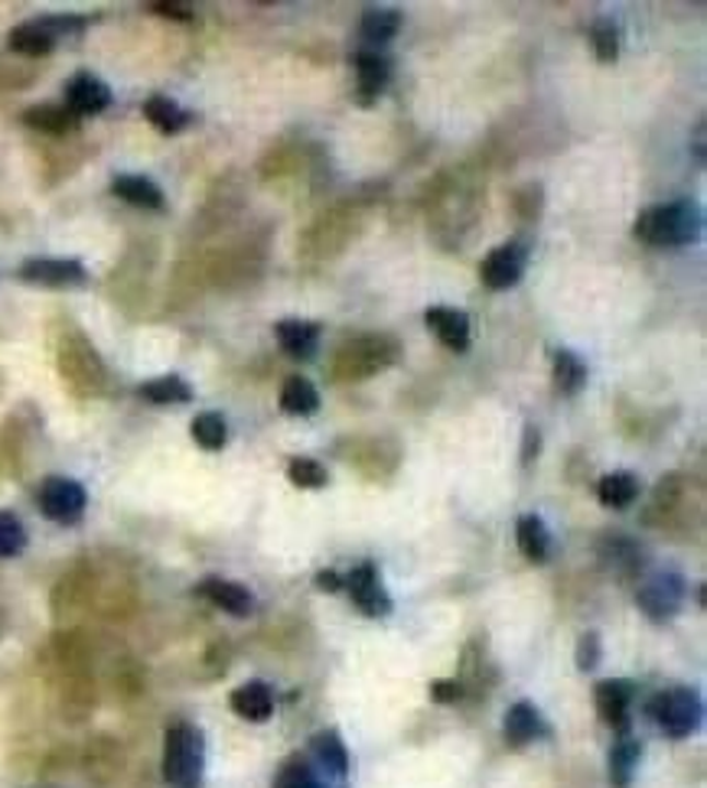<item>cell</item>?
<instances>
[{"label":"cell","instance_id":"obj_1","mask_svg":"<svg viewBox=\"0 0 707 788\" xmlns=\"http://www.w3.org/2000/svg\"><path fill=\"white\" fill-rule=\"evenodd\" d=\"M633 235L646 245H692L702 235V209L688 199L649 206L639 212Z\"/></svg>","mask_w":707,"mask_h":788},{"label":"cell","instance_id":"obj_2","mask_svg":"<svg viewBox=\"0 0 707 788\" xmlns=\"http://www.w3.org/2000/svg\"><path fill=\"white\" fill-rule=\"evenodd\" d=\"M206 743L193 723H173L163 740V779L170 788H202Z\"/></svg>","mask_w":707,"mask_h":788},{"label":"cell","instance_id":"obj_3","mask_svg":"<svg viewBox=\"0 0 707 788\" xmlns=\"http://www.w3.org/2000/svg\"><path fill=\"white\" fill-rule=\"evenodd\" d=\"M402 356L398 343L385 333H372V336H362L356 343H346L343 352L336 356L333 362V372L339 382H352V379H369L389 366H395Z\"/></svg>","mask_w":707,"mask_h":788},{"label":"cell","instance_id":"obj_4","mask_svg":"<svg viewBox=\"0 0 707 788\" xmlns=\"http://www.w3.org/2000/svg\"><path fill=\"white\" fill-rule=\"evenodd\" d=\"M652 720L662 727L665 737L685 740L698 730L702 723V697L692 687H665L652 697L649 704Z\"/></svg>","mask_w":707,"mask_h":788},{"label":"cell","instance_id":"obj_5","mask_svg":"<svg viewBox=\"0 0 707 788\" xmlns=\"http://www.w3.org/2000/svg\"><path fill=\"white\" fill-rule=\"evenodd\" d=\"M85 506H89V496H85V489H82L76 479L49 476V479L39 486V512H43L49 522L76 525V522L85 515Z\"/></svg>","mask_w":707,"mask_h":788},{"label":"cell","instance_id":"obj_6","mask_svg":"<svg viewBox=\"0 0 707 788\" xmlns=\"http://www.w3.org/2000/svg\"><path fill=\"white\" fill-rule=\"evenodd\" d=\"M685 593H688V587H685L682 573L662 570V573H652V577L639 587L636 600H639V610H642L652 623H665V619H672V616L679 613Z\"/></svg>","mask_w":707,"mask_h":788},{"label":"cell","instance_id":"obj_7","mask_svg":"<svg viewBox=\"0 0 707 788\" xmlns=\"http://www.w3.org/2000/svg\"><path fill=\"white\" fill-rule=\"evenodd\" d=\"M525 262H529V248L519 245V242H509V245H499L492 248L483 264H479V277L489 290H509L522 280L525 274Z\"/></svg>","mask_w":707,"mask_h":788},{"label":"cell","instance_id":"obj_8","mask_svg":"<svg viewBox=\"0 0 707 788\" xmlns=\"http://www.w3.org/2000/svg\"><path fill=\"white\" fill-rule=\"evenodd\" d=\"M346 590H349V596H352V603L359 606V613H366V616H389L392 613V596L385 593V587H382V577H379V570H375V564H359L349 577H346V583H343Z\"/></svg>","mask_w":707,"mask_h":788},{"label":"cell","instance_id":"obj_9","mask_svg":"<svg viewBox=\"0 0 707 788\" xmlns=\"http://www.w3.org/2000/svg\"><path fill=\"white\" fill-rule=\"evenodd\" d=\"M633 697H636L633 681H626V677L600 681L596 691H593V700H596V714H600V720H606L610 727H616L619 733H626V730H629V707H633Z\"/></svg>","mask_w":707,"mask_h":788},{"label":"cell","instance_id":"obj_10","mask_svg":"<svg viewBox=\"0 0 707 788\" xmlns=\"http://www.w3.org/2000/svg\"><path fill=\"white\" fill-rule=\"evenodd\" d=\"M20 277L43 287H79L89 274L76 258H33L20 264Z\"/></svg>","mask_w":707,"mask_h":788},{"label":"cell","instance_id":"obj_11","mask_svg":"<svg viewBox=\"0 0 707 788\" xmlns=\"http://www.w3.org/2000/svg\"><path fill=\"white\" fill-rule=\"evenodd\" d=\"M112 105V89L92 76V72H79L66 82V108L79 118V115H102Z\"/></svg>","mask_w":707,"mask_h":788},{"label":"cell","instance_id":"obj_12","mask_svg":"<svg viewBox=\"0 0 707 788\" xmlns=\"http://www.w3.org/2000/svg\"><path fill=\"white\" fill-rule=\"evenodd\" d=\"M427 329L453 352H466L470 349V320L463 310L453 306H430L425 313Z\"/></svg>","mask_w":707,"mask_h":788},{"label":"cell","instance_id":"obj_13","mask_svg":"<svg viewBox=\"0 0 707 788\" xmlns=\"http://www.w3.org/2000/svg\"><path fill=\"white\" fill-rule=\"evenodd\" d=\"M352 62H356V79H359V95L356 99H359V105H372L392 79V59L366 49V53H356Z\"/></svg>","mask_w":707,"mask_h":788},{"label":"cell","instance_id":"obj_14","mask_svg":"<svg viewBox=\"0 0 707 788\" xmlns=\"http://www.w3.org/2000/svg\"><path fill=\"white\" fill-rule=\"evenodd\" d=\"M196 593L202 600H209L212 606L232 613V616H252V610H255V596L242 583H232V580H222V577H206L196 587Z\"/></svg>","mask_w":707,"mask_h":788},{"label":"cell","instance_id":"obj_15","mask_svg":"<svg viewBox=\"0 0 707 788\" xmlns=\"http://www.w3.org/2000/svg\"><path fill=\"white\" fill-rule=\"evenodd\" d=\"M502 730H506V743L509 746H525V743L538 740L542 733H548V723L542 720L535 704L519 700V704L509 707V714L502 720Z\"/></svg>","mask_w":707,"mask_h":788},{"label":"cell","instance_id":"obj_16","mask_svg":"<svg viewBox=\"0 0 707 788\" xmlns=\"http://www.w3.org/2000/svg\"><path fill=\"white\" fill-rule=\"evenodd\" d=\"M229 704H232V710L242 720H252V723H265L275 714V694H271V687L265 681L242 684L239 691H232Z\"/></svg>","mask_w":707,"mask_h":788},{"label":"cell","instance_id":"obj_17","mask_svg":"<svg viewBox=\"0 0 707 788\" xmlns=\"http://www.w3.org/2000/svg\"><path fill=\"white\" fill-rule=\"evenodd\" d=\"M275 336L281 343V349L290 359H313L316 356V346H320V326L316 323H306V320H281L275 326Z\"/></svg>","mask_w":707,"mask_h":788},{"label":"cell","instance_id":"obj_18","mask_svg":"<svg viewBox=\"0 0 707 788\" xmlns=\"http://www.w3.org/2000/svg\"><path fill=\"white\" fill-rule=\"evenodd\" d=\"M112 193H115L118 199L138 206V209H163V189H160L153 179L138 176V173H121V176H115Z\"/></svg>","mask_w":707,"mask_h":788},{"label":"cell","instance_id":"obj_19","mask_svg":"<svg viewBox=\"0 0 707 788\" xmlns=\"http://www.w3.org/2000/svg\"><path fill=\"white\" fill-rule=\"evenodd\" d=\"M310 753L316 756V763H320L329 776L343 779V776L349 773V750H346V743H343V737H339L336 730L316 733L313 743H310Z\"/></svg>","mask_w":707,"mask_h":788},{"label":"cell","instance_id":"obj_20","mask_svg":"<svg viewBox=\"0 0 707 788\" xmlns=\"http://www.w3.org/2000/svg\"><path fill=\"white\" fill-rule=\"evenodd\" d=\"M23 125L33 128V131L62 137V134L76 131L79 118H76L66 105H33V108L23 112Z\"/></svg>","mask_w":707,"mask_h":788},{"label":"cell","instance_id":"obj_21","mask_svg":"<svg viewBox=\"0 0 707 788\" xmlns=\"http://www.w3.org/2000/svg\"><path fill=\"white\" fill-rule=\"evenodd\" d=\"M639 756H642L639 740H633L629 733H623L619 743H616L613 753H610V783H613V788L633 786V776H636V769H639Z\"/></svg>","mask_w":707,"mask_h":788},{"label":"cell","instance_id":"obj_22","mask_svg":"<svg viewBox=\"0 0 707 788\" xmlns=\"http://www.w3.org/2000/svg\"><path fill=\"white\" fill-rule=\"evenodd\" d=\"M596 496L606 509H629L636 499H639V479L629 473V470H619V473H610L600 479L596 486Z\"/></svg>","mask_w":707,"mask_h":788},{"label":"cell","instance_id":"obj_23","mask_svg":"<svg viewBox=\"0 0 707 788\" xmlns=\"http://www.w3.org/2000/svg\"><path fill=\"white\" fill-rule=\"evenodd\" d=\"M143 118L160 134H179L189 125V112H183L173 99L166 95H150L143 102Z\"/></svg>","mask_w":707,"mask_h":788},{"label":"cell","instance_id":"obj_24","mask_svg":"<svg viewBox=\"0 0 707 788\" xmlns=\"http://www.w3.org/2000/svg\"><path fill=\"white\" fill-rule=\"evenodd\" d=\"M515 541H519V551H522L529 560H535V564L548 560L552 534H548V528H545V522H542L538 515H522V519H519V525H515Z\"/></svg>","mask_w":707,"mask_h":788},{"label":"cell","instance_id":"obj_25","mask_svg":"<svg viewBox=\"0 0 707 788\" xmlns=\"http://www.w3.org/2000/svg\"><path fill=\"white\" fill-rule=\"evenodd\" d=\"M316 407H320V392L313 389V382H310V379H303V375H290V379L283 382V389H281L283 414H293V417H310V414H316Z\"/></svg>","mask_w":707,"mask_h":788},{"label":"cell","instance_id":"obj_26","mask_svg":"<svg viewBox=\"0 0 707 788\" xmlns=\"http://www.w3.org/2000/svg\"><path fill=\"white\" fill-rule=\"evenodd\" d=\"M53 46H56L53 33L43 30L39 23H23L10 33V49L23 59H43L53 53Z\"/></svg>","mask_w":707,"mask_h":788},{"label":"cell","instance_id":"obj_27","mask_svg":"<svg viewBox=\"0 0 707 788\" xmlns=\"http://www.w3.org/2000/svg\"><path fill=\"white\" fill-rule=\"evenodd\" d=\"M143 401L150 404H186L193 397V389L179 379V375H163V379H150L138 389Z\"/></svg>","mask_w":707,"mask_h":788},{"label":"cell","instance_id":"obj_28","mask_svg":"<svg viewBox=\"0 0 707 788\" xmlns=\"http://www.w3.org/2000/svg\"><path fill=\"white\" fill-rule=\"evenodd\" d=\"M193 440H196L202 450H209V453L222 450L225 440H229V424H225V417L216 414V410L199 414V417L193 420Z\"/></svg>","mask_w":707,"mask_h":788},{"label":"cell","instance_id":"obj_29","mask_svg":"<svg viewBox=\"0 0 707 788\" xmlns=\"http://www.w3.org/2000/svg\"><path fill=\"white\" fill-rule=\"evenodd\" d=\"M402 13L398 10H369L366 16H362V23H359V30H362V36L369 39V43H389L398 30H402Z\"/></svg>","mask_w":707,"mask_h":788},{"label":"cell","instance_id":"obj_30","mask_svg":"<svg viewBox=\"0 0 707 788\" xmlns=\"http://www.w3.org/2000/svg\"><path fill=\"white\" fill-rule=\"evenodd\" d=\"M587 385V366L573 352H555V389L561 394H577Z\"/></svg>","mask_w":707,"mask_h":788},{"label":"cell","instance_id":"obj_31","mask_svg":"<svg viewBox=\"0 0 707 788\" xmlns=\"http://www.w3.org/2000/svg\"><path fill=\"white\" fill-rule=\"evenodd\" d=\"M590 43H593V53L600 62H616L619 56V26L606 16L593 20L590 26Z\"/></svg>","mask_w":707,"mask_h":788},{"label":"cell","instance_id":"obj_32","mask_svg":"<svg viewBox=\"0 0 707 788\" xmlns=\"http://www.w3.org/2000/svg\"><path fill=\"white\" fill-rule=\"evenodd\" d=\"M287 479H290L297 489H323V486L329 483L326 470H323L316 460H310V456H297V460H290V466H287Z\"/></svg>","mask_w":707,"mask_h":788},{"label":"cell","instance_id":"obj_33","mask_svg":"<svg viewBox=\"0 0 707 788\" xmlns=\"http://www.w3.org/2000/svg\"><path fill=\"white\" fill-rule=\"evenodd\" d=\"M26 547V531L13 512H0V557H16Z\"/></svg>","mask_w":707,"mask_h":788},{"label":"cell","instance_id":"obj_34","mask_svg":"<svg viewBox=\"0 0 707 788\" xmlns=\"http://www.w3.org/2000/svg\"><path fill=\"white\" fill-rule=\"evenodd\" d=\"M596 661H600V636L596 633H583L580 642H577V668L590 671V668H596Z\"/></svg>","mask_w":707,"mask_h":788},{"label":"cell","instance_id":"obj_35","mask_svg":"<svg viewBox=\"0 0 707 788\" xmlns=\"http://www.w3.org/2000/svg\"><path fill=\"white\" fill-rule=\"evenodd\" d=\"M313 779V773L300 763V760H290L287 766H283L281 773H278V779H275V788H300L303 783H310Z\"/></svg>","mask_w":707,"mask_h":788},{"label":"cell","instance_id":"obj_36","mask_svg":"<svg viewBox=\"0 0 707 788\" xmlns=\"http://www.w3.org/2000/svg\"><path fill=\"white\" fill-rule=\"evenodd\" d=\"M515 209H519V216L535 219L542 212V186H522L515 193Z\"/></svg>","mask_w":707,"mask_h":788},{"label":"cell","instance_id":"obj_37","mask_svg":"<svg viewBox=\"0 0 707 788\" xmlns=\"http://www.w3.org/2000/svg\"><path fill=\"white\" fill-rule=\"evenodd\" d=\"M430 697H433L437 704H453V700H460V697H463V681L440 677V681H433V684H430Z\"/></svg>","mask_w":707,"mask_h":788},{"label":"cell","instance_id":"obj_38","mask_svg":"<svg viewBox=\"0 0 707 788\" xmlns=\"http://www.w3.org/2000/svg\"><path fill=\"white\" fill-rule=\"evenodd\" d=\"M153 13L160 16H170V20H193V10L186 3H176V0H160V3H150Z\"/></svg>","mask_w":707,"mask_h":788},{"label":"cell","instance_id":"obj_39","mask_svg":"<svg viewBox=\"0 0 707 788\" xmlns=\"http://www.w3.org/2000/svg\"><path fill=\"white\" fill-rule=\"evenodd\" d=\"M538 447H542V433H538V427H525V440H522V463L525 466H532V460L538 456Z\"/></svg>","mask_w":707,"mask_h":788},{"label":"cell","instance_id":"obj_40","mask_svg":"<svg viewBox=\"0 0 707 788\" xmlns=\"http://www.w3.org/2000/svg\"><path fill=\"white\" fill-rule=\"evenodd\" d=\"M316 587L326 590V593H336V590L343 587V577H339L336 570H320V573H316Z\"/></svg>","mask_w":707,"mask_h":788},{"label":"cell","instance_id":"obj_41","mask_svg":"<svg viewBox=\"0 0 707 788\" xmlns=\"http://www.w3.org/2000/svg\"><path fill=\"white\" fill-rule=\"evenodd\" d=\"M300 788H323V786H320L316 779H310V783H303V786H300Z\"/></svg>","mask_w":707,"mask_h":788}]
</instances>
